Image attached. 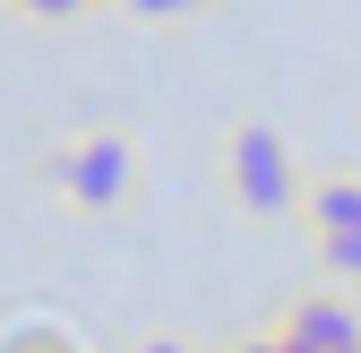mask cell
<instances>
[{
    "label": "cell",
    "mask_w": 361,
    "mask_h": 353,
    "mask_svg": "<svg viewBox=\"0 0 361 353\" xmlns=\"http://www.w3.org/2000/svg\"><path fill=\"white\" fill-rule=\"evenodd\" d=\"M310 225L327 241H361V181H319L310 190Z\"/></svg>",
    "instance_id": "4"
},
{
    "label": "cell",
    "mask_w": 361,
    "mask_h": 353,
    "mask_svg": "<svg viewBox=\"0 0 361 353\" xmlns=\"http://www.w3.org/2000/svg\"><path fill=\"white\" fill-rule=\"evenodd\" d=\"M138 18H190V9H207V0H129Z\"/></svg>",
    "instance_id": "5"
},
{
    "label": "cell",
    "mask_w": 361,
    "mask_h": 353,
    "mask_svg": "<svg viewBox=\"0 0 361 353\" xmlns=\"http://www.w3.org/2000/svg\"><path fill=\"white\" fill-rule=\"evenodd\" d=\"M78 9H86V0H78Z\"/></svg>",
    "instance_id": "11"
},
{
    "label": "cell",
    "mask_w": 361,
    "mask_h": 353,
    "mask_svg": "<svg viewBox=\"0 0 361 353\" xmlns=\"http://www.w3.org/2000/svg\"><path fill=\"white\" fill-rule=\"evenodd\" d=\"M224 172H233V198H241L250 215H293V198H301L293 155H284V138H276L267 121L233 129V147H224Z\"/></svg>",
    "instance_id": "1"
},
{
    "label": "cell",
    "mask_w": 361,
    "mask_h": 353,
    "mask_svg": "<svg viewBox=\"0 0 361 353\" xmlns=\"http://www.w3.org/2000/svg\"><path fill=\"white\" fill-rule=\"evenodd\" d=\"M52 190H61L69 207H121V190H129V147H121V138L61 147V155H52Z\"/></svg>",
    "instance_id": "2"
},
{
    "label": "cell",
    "mask_w": 361,
    "mask_h": 353,
    "mask_svg": "<svg viewBox=\"0 0 361 353\" xmlns=\"http://www.w3.org/2000/svg\"><path fill=\"white\" fill-rule=\"evenodd\" d=\"M284 345H301V353H361V301H344V293H310V301H293Z\"/></svg>",
    "instance_id": "3"
},
{
    "label": "cell",
    "mask_w": 361,
    "mask_h": 353,
    "mask_svg": "<svg viewBox=\"0 0 361 353\" xmlns=\"http://www.w3.org/2000/svg\"><path fill=\"white\" fill-rule=\"evenodd\" d=\"M18 9H35V18H78V0H18Z\"/></svg>",
    "instance_id": "7"
},
{
    "label": "cell",
    "mask_w": 361,
    "mask_h": 353,
    "mask_svg": "<svg viewBox=\"0 0 361 353\" xmlns=\"http://www.w3.org/2000/svg\"><path fill=\"white\" fill-rule=\"evenodd\" d=\"M284 353H301V345H284Z\"/></svg>",
    "instance_id": "10"
},
{
    "label": "cell",
    "mask_w": 361,
    "mask_h": 353,
    "mask_svg": "<svg viewBox=\"0 0 361 353\" xmlns=\"http://www.w3.org/2000/svg\"><path fill=\"white\" fill-rule=\"evenodd\" d=\"M241 353H284V336H250V345H241Z\"/></svg>",
    "instance_id": "8"
},
{
    "label": "cell",
    "mask_w": 361,
    "mask_h": 353,
    "mask_svg": "<svg viewBox=\"0 0 361 353\" xmlns=\"http://www.w3.org/2000/svg\"><path fill=\"white\" fill-rule=\"evenodd\" d=\"M138 353H190V345H172V336H155V345H138Z\"/></svg>",
    "instance_id": "9"
},
{
    "label": "cell",
    "mask_w": 361,
    "mask_h": 353,
    "mask_svg": "<svg viewBox=\"0 0 361 353\" xmlns=\"http://www.w3.org/2000/svg\"><path fill=\"white\" fill-rule=\"evenodd\" d=\"M9 353H86V345H69V336H18Z\"/></svg>",
    "instance_id": "6"
}]
</instances>
